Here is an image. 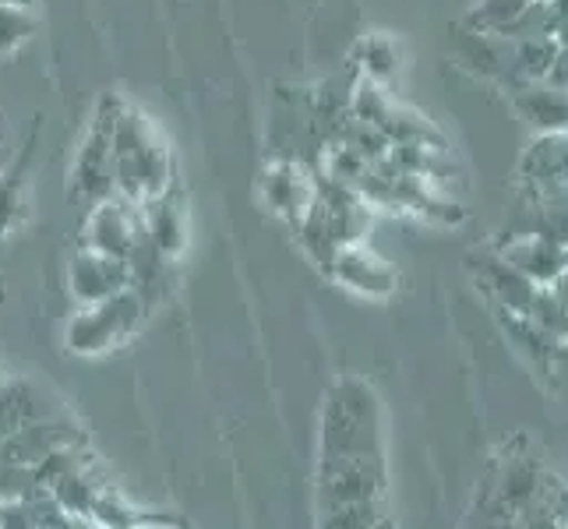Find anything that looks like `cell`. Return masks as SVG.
Masks as SVG:
<instances>
[{
	"label": "cell",
	"instance_id": "1",
	"mask_svg": "<svg viewBox=\"0 0 568 529\" xmlns=\"http://www.w3.org/2000/svg\"><path fill=\"white\" fill-rule=\"evenodd\" d=\"M378 487L375 396L364 385H343L332 391L325 414L322 495L325 501H336V522H346L349 512H375Z\"/></svg>",
	"mask_w": 568,
	"mask_h": 529
},
{
	"label": "cell",
	"instance_id": "2",
	"mask_svg": "<svg viewBox=\"0 0 568 529\" xmlns=\"http://www.w3.org/2000/svg\"><path fill=\"white\" fill-rule=\"evenodd\" d=\"M113 181L116 194L131 202H149L173 187L170 149L139 110H121L113 124Z\"/></svg>",
	"mask_w": 568,
	"mask_h": 529
},
{
	"label": "cell",
	"instance_id": "3",
	"mask_svg": "<svg viewBox=\"0 0 568 529\" xmlns=\"http://www.w3.org/2000/svg\"><path fill=\"white\" fill-rule=\"evenodd\" d=\"M145 297L134 286L113 293L106 301L82 304V311L68 322L64 343L78 357H100V353L124 343L145 318Z\"/></svg>",
	"mask_w": 568,
	"mask_h": 529
},
{
	"label": "cell",
	"instance_id": "4",
	"mask_svg": "<svg viewBox=\"0 0 568 529\" xmlns=\"http://www.w3.org/2000/svg\"><path fill=\"white\" fill-rule=\"evenodd\" d=\"M124 103L116 95H103L100 106H95V116L82 139V149H78V160L71 170V194L78 202L95 205L116 194V181H113V124L121 116Z\"/></svg>",
	"mask_w": 568,
	"mask_h": 529
},
{
	"label": "cell",
	"instance_id": "5",
	"mask_svg": "<svg viewBox=\"0 0 568 529\" xmlns=\"http://www.w3.org/2000/svg\"><path fill=\"white\" fill-rule=\"evenodd\" d=\"M145 237L142 205L124 199V194H110V199L89 205L85 215V247L110 254V258H131V251Z\"/></svg>",
	"mask_w": 568,
	"mask_h": 529
},
{
	"label": "cell",
	"instance_id": "6",
	"mask_svg": "<svg viewBox=\"0 0 568 529\" xmlns=\"http://www.w3.org/2000/svg\"><path fill=\"white\" fill-rule=\"evenodd\" d=\"M68 445H82V430L71 420L39 417V420H29L26 427L11 430L8 438H0V462L36 466L50 452H57V448H68Z\"/></svg>",
	"mask_w": 568,
	"mask_h": 529
},
{
	"label": "cell",
	"instance_id": "7",
	"mask_svg": "<svg viewBox=\"0 0 568 529\" xmlns=\"http://www.w3.org/2000/svg\"><path fill=\"white\" fill-rule=\"evenodd\" d=\"M68 286L78 304L106 301L113 293L131 286V265L124 258H110V254L85 247L74 254V262L68 268Z\"/></svg>",
	"mask_w": 568,
	"mask_h": 529
},
{
	"label": "cell",
	"instance_id": "8",
	"mask_svg": "<svg viewBox=\"0 0 568 529\" xmlns=\"http://www.w3.org/2000/svg\"><path fill=\"white\" fill-rule=\"evenodd\" d=\"M315 184L318 181L304 166L283 160V163H272L265 170V176H262V199H265V205L272 212L283 215L286 223L297 226L307 215L311 202H315Z\"/></svg>",
	"mask_w": 568,
	"mask_h": 529
},
{
	"label": "cell",
	"instance_id": "9",
	"mask_svg": "<svg viewBox=\"0 0 568 529\" xmlns=\"http://www.w3.org/2000/svg\"><path fill=\"white\" fill-rule=\"evenodd\" d=\"M328 272L343 286L367 293V297H388V293L396 289V272H392L382 258H375L371 251H364L361 244H343L336 254H332Z\"/></svg>",
	"mask_w": 568,
	"mask_h": 529
},
{
	"label": "cell",
	"instance_id": "10",
	"mask_svg": "<svg viewBox=\"0 0 568 529\" xmlns=\"http://www.w3.org/2000/svg\"><path fill=\"white\" fill-rule=\"evenodd\" d=\"M505 262L516 265L523 276H530L537 286H551L568 268V247L540 237V233H526V237H519L505 251Z\"/></svg>",
	"mask_w": 568,
	"mask_h": 529
},
{
	"label": "cell",
	"instance_id": "11",
	"mask_svg": "<svg viewBox=\"0 0 568 529\" xmlns=\"http://www.w3.org/2000/svg\"><path fill=\"white\" fill-rule=\"evenodd\" d=\"M142 220H145V237L166 258H178L187 244V220H184V205L173 199V191H163L155 199L142 202Z\"/></svg>",
	"mask_w": 568,
	"mask_h": 529
},
{
	"label": "cell",
	"instance_id": "12",
	"mask_svg": "<svg viewBox=\"0 0 568 529\" xmlns=\"http://www.w3.org/2000/svg\"><path fill=\"white\" fill-rule=\"evenodd\" d=\"M516 103L526 113V121L544 134L568 131V89H558L540 78V82H526L523 89H516Z\"/></svg>",
	"mask_w": 568,
	"mask_h": 529
},
{
	"label": "cell",
	"instance_id": "13",
	"mask_svg": "<svg viewBox=\"0 0 568 529\" xmlns=\"http://www.w3.org/2000/svg\"><path fill=\"white\" fill-rule=\"evenodd\" d=\"M47 491L57 498V505H61L74 522H85L92 516V505H95V498H100L103 484L92 474V462H85V466H78L74 474L53 480Z\"/></svg>",
	"mask_w": 568,
	"mask_h": 529
},
{
	"label": "cell",
	"instance_id": "14",
	"mask_svg": "<svg viewBox=\"0 0 568 529\" xmlns=\"http://www.w3.org/2000/svg\"><path fill=\"white\" fill-rule=\"evenodd\" d=\"M487 289L501 301L508 315H523V318L530 315L534 297H537V283L530 276H523V272L516 265H508L505 258L487 265Z\"/></svg>",
	"mask_w": 568,
	"mask_h": 529
},
{
	"label": "cell",
	"instance_id": "15",
	"mask_svg": "<svg viewBox=\"0 0 568 529\" xmlns=\"http://www.w3.org/2000/svg\"><path fill=\"white\" fill-rule=\"evenodd\" d=\"M47 417L36 406V388L29 382H4L0 385V438H8L11 430L26 427L29 420Z\"/></svg>",
	"mask_w": 568,
	"mask_h": 529
},
{
	"label": "cell",
	"instance_id": "16",
	"mask_svg": "<svg viewBox=\"0 0 568 529\" xmlns=\"http://www.w3.org/2000/svg\"><path fill=\"white\" fill-rule=\"evenodd\" d=\"M361 68L371 82H385L388 74H396V47L382 35H371L361 43Z\"/></svg>",
	"mask_w": 568,
	"mask_h": 529
},
{
	"label": "cell",
	"instance_id": "17",
	"mask_svg": "<svg viewBox=\"0 0 568 529\" xmlns=\"http://www.w3.org/2000/svg\"><path fill=\"white\" fill-rule=\"evenodd\" d=\"M22 173H26L22 163L8 173H0V237H4L18 215H22Z\"/></svg>",
	"mask_w": 568,
	"mask_h": 529
},
{
	"label": "cell",
	"instance_id": "18",
	"mask_svg": "<svg viewBox=\"0 0 568 529\" xmlns=\"http://www.w3.org/2000/svg\"><path fill=\"white\" fill-rule=\"evenodd\" d=\"M89 519H92V522H100V526H116V529H124V526H142V512H134V508H128L113 491H106V487L100 491V498H95Z\"/></svg>",
	"mask_w": 568,
	"mask_h": 529
},
{
	"label": "cell",
	"instance_id": "19",
	"mask_svg": "<svg viewBox=\"0 0 568 529\" xmlns=\"http://www.w3.org/2000/svg\"><path fill=\"white\" fill-rule=\"evenodd\" d=\"M36 22L29 8H0V53H8L14 47H22L32 35Z\"/></svg>",
	"mask_w": 568,
	"mask_h": 529
},
{
	"label": "cell",
	"instance_id": "20",
	"mask_svg": "<svg viewBox=\"0 0 568 529\" xmlns=\"http://www.w3.org/2000/svg\"><path fill=\"white\" fill-rule=\"evenodd\" d=\"M526 4H530V0H480L474 22L480 26V32H501Z\"/></svg>",
	"mask_w": 568,
	"mask_h": 529
},
{
	"label": "cell",
	"instance_id": "21",
	"mask_svg": "<svg viewBox=\"0 0 568 529\" xmlns=\"http://www.w3.org/2000/svg\"><path fill=\"white\" fill-rule=\"evenodd\" d=\"M32 0H0V8H29Z\"/></svg>",
	"mask_w": 568,
	"mask_h": 529
}]
</instances>
